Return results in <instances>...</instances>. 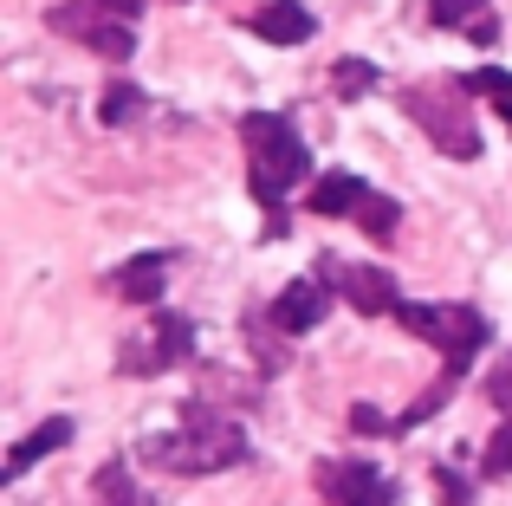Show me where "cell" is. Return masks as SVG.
<instances>
[{
  "label": "cell",
  "instance_id": "cell-1",
  "mask_svg": "<svg viewBox=\"0 0 512 506\" xmlns=\"http://www.w3.org/2000/svg\"><path fill=\"white\" fill-rule=\"evenodd\" d=\"M247 455H253L247 429L214 416V409H201V403L182 409V429L143 435L137 442V461H150V468H163V474H221V468H240Z\"/></svg>",
  "mask_w": 512,
  "mask_h": 506
},
{
  "label": "cell",
  "instance_id": "cell-2",
  "mask_svg": "<svg viewBox=\"0 0 512 506\" xmlns=\"http://www.w3.org/2000/svg\"><path fill=\"white\" fill-rule=\"evenodd\" d=\"M240 143H247V189H253L260 208H273V234H279V208L312 176V150H305V137L292 130V117H279V111L240 117Z\"/></svg>",
  "mask_w": 512,
  "mask_h": 506
},
{
  "label": "cell",
  "instance_id": "cell-3",
  "mask_svg": "<svg viewBox=\"0 0 512 506\" xmlns=\"http://www.w3.org/2000/svg\"><path fill=\"white\" fill-rule=\"evenodd\" d=\"M402 331H415L422 344H435L441 351V370H461L467 377V364H474L480 351H487V338H493V325L474 312V305H428V299H402Z\"/></svg>",
  "mask_w": 512,
  "mask_h": 506
},
{
  "label": "cell",
  "instance_id": "cell-4",
  "mask_svg": "<svg viewBox=\"0 0 512 506\" xmlns=\"http://www.w3.org/2000/svg\"><path fill=\"white\" fill-rule=\"evenodd\" d=\"M402 111L435 137L441 156H454V163H474V156H480V130H474V117H467V85H461V78L409 85V91H402Z\"/></svg>",
  "mask_w": 512,
  "mask_h": 506
},
{
  "label": "cell",
  "instance_id": "cell-5",
  "mask_svg": "<svg viewBox=\"0 0 512 506\" xmlns=\"http://www.w3.org/2000/svg\"><path fill=\"white\" fill-rule=\"evenodd\" d=\"M195 357V325L182 312H156L143 331H130L124 351H117V370L124 377H163V370L188 364Z\"/></svg>",
  "mask_w": 512,
  "mask_h": 506
},
{
  "label": "cell",
  "instance_id": "cell-6",
  "mask_svg": "<svg viewBox=\"0 0 512 506\" xmlns=\"http://www.w3.org/2000/svg\"><path fill=\"white\" fill-rule=\"evenodd\" d=\"M46 26L65 33V39H78L85 52H98V59H111V65H124L130 52H137V26L117 20V13L98 7V0H59V7L46 13Z\"/></svg>",
  "mask_w": 512,
  "mask_h": 506
},
{
  "label": "cell",
  "instance_id": "cell-7",
  "mask_svg": "<svg viewBox=\"0 0 512 506\" xmlns=\"http://www.w3.org/2000/svg\"><path fill=\"white\" fill-rule=\"evenodd\" d=\"M318 273L331 279V286L344 292V305H357L363 318H396L402 312V292H396V273H383V266H344V260H318Z\"/></svg>",
  "mask_w": 512,
  "mask_h": 506
},
{
  "label": "cell",
  "instance_id": "cell-8",
  "mask_svg": "<svg viewBox=\"0 0 512 506\" xmlns=\"http://www.w3.org/2000/svg\"><path fill=\"white\" fill-rule=\"evenodd\" d=\"M318 487L331 506H396V481L383 468H363V461H325Z\"/></svg>",
  "mask_w": 512,
  "mask_h": 506
},
{
  "label": "cell",
  "instance_id": "cell-9",
  "mask_svg": "<svg viewBox=\"0 0 512 506\" xmlns=\"http://www.w3.org/2000/svg\"><path fill=\"white\" fill-rule=\"evenodd\" d=\"M331 279L325 273H305V279H292L286 292H279L273 305H266V312H273V325L286 331V338H305V331L312 325H325V312H331Z\"/></svg>",
  "mask_w": 512,
  "mask_h": 506
},
{
  "label": "cell",
  "instance_id": "cell-10",
  "mask_svg": "<svg viewBox=\"0 0 512 506\" xmlns=\"http://www.w3.org/2000/svg\"><path fill=\"white\" fill-rule=\"evenodd\" d=\"M247 26L266 39V46H305V39L318 33V20H312V7H305V0H266Z\"/></svg>",
  "mask_w": 512,
  "mask_h": 506
},
{
  "label": "cell",
  "instance_id": "cell-11",
  "mask_svg": "<svg viewBox=\"0 0 512 506\" xmlns=\"http://www.w3.org/2000/svg\"><path fill=\"white\" fill-rule=\"evenodd\" d=\"M163 286H169V253H137V260H124L111 273V292L124 305H156Z\"/></svg>",
  "mask_w": 512,
  "mask_h": 506
},
{
  "label": "cell",
  "instance_id": "cell-12",
  "mask_svg": "<svg viewBox=\"0 0 512 506\" xmlns=\"http://www.w3.org/2000/svg\"><path fill=\"white\" fill-rule=\"evenodd\" d=\"M428 20H435L441 33H467L474 46H493V39H500L493 0H428Z\"/></svg>",
  "mask_w": 512,
  "mask_h": 506
},
{
  "label": "cell",
  "instance_id": "cell-13",
  "mask_svg": "<svg viewBox=\"0 0 512 506\" xmlns=\"http://www.w3.org/2000/svg\"><path fill=\"white\" fill-rule=\"evenodd\" d=\"M363 195H370V182H363V176H350V169H331V176L312 182V195H305V202H312V215L331 221V215H357Z\"/></svg>",
  "mask_w": 512,
  "mask_h": 506
},
{
  "label": "cell",
  "instance_id": "cell-14",
  "mask_svg": "<svg viewBox=\"0 0 512 506\" xmlns=\"http://www.w3.org/2000/svg\"><path fill=\"white\" fill-rule=\"evenodd\" d=\"M72 442V416H52V422H39L26 442H13V455H7V481H20L33 461H46V455H59V448Z\"/></svg>",
  "mask_w": 512,
  "mask_h": 506
},
{
  "label": "cell",
  "instance_id": "cell-15",
  "mask_svg": "<svg viewBox=\"0 0 512 506\" xmlns=\"http://www.w3.org/2000/svg\"><path fill=\"white\" fill-rule=\"evenodd\" d=\"M143 111H150V98H143V85H130V78H117V85H104V98H98V124H104V130H124V124H137Z\"/></svg>",
  "mask_w": 512,
  "mask_h": 506
},
{
  "label": "cell",
  "instance_id": "cell-16",
  "mask_svg": "<svg viewBox=\"0 0 512 506\" xmlns=\"http://www.w3.org/2000/svg\"><path fill=\"white\" fill-rule=\"evenodd\" d=\"M247 344H253V357H260L266 377L286 370V331L273 325V312H247Z\"/></svg>",
  "mask_w": 512,
  "mask_h": 506
},
{
  "label": "cell",
  "instance_id": "cell-17",
  "mask_svg": "<svg viewBox=\"0 0 512 506\" xmlns=\"http://www.w3.org/2000/svg\"><path fill=\"white\" fill-rule=\"evenodd\" d=\"M461 85H467V98H487L493 111L506 117V130H512V72H500V65H480V72H467Z\"/></svg>",
  "mask_w": 512,
  "mask_h": 506
},
{
  "label": "cell",
  "instance_id": "cell-18",
  "mask_svg": "<svg viewBox=\"0 0 512 506\" xmlns=\"http://www.w3.org/2000/svg\"><path fill=\"white\" fill-rule=\"evenodd\" d=\"M91 487H98V506H150V500H143V487L130 481V468H124V461H104Z\"/></svg>",
  "mask_w": 512,
  "mask_h": 506
},
{
  "label": "cell",
  "instance_id": "cell-19",
  "mask_svg": "<svg viewBox=\"0 0 512 506\" xmlns=\"http://www.w3.org/2000/svg\"><path fill=\"white\" fill-rule=\"evenodd\" d=\"M350 221H357V228L370 234V241H389V234L402 228V208L389 202V195H376V189H370V195H363V208H357Z\"/></svg>",
  "mask_w": 512,
  "mask_h": 506
},
{
  "label": "cell",
  "instance_id": "cell-20",
  "mask_svg": "<svg viewBox=\"0 0 512 506\" xmlns=\"http://www.w3.org/2000/svg\"><path fill=\"white\" fill-rule=\"evenodd\" d=\"M376 65L370 59H338L331 65V91H338V98H363V91H376Z\"/></svg>",
  "mask_w": 512,
  "mask_h": 506
},
{
  "label": "cell",
  "instance_id": "cell-21",
  "mask_svg": "<svg viewBox=\"0 0 512 506\" xmlns=\"http://www.w3.org/2000/svg\"><path fill=\"white\" fill-rule=\"evenodd\" d=\"M454 383H461V370H441V377H435V390H428L422 403H409V409H402V416H396V435H402V429H415V422H428V416H435V409H441V403H448V396H454Z\"/></svg>",
  "mask_w": 512,
  "mask_h": 506
},
{
  "label": "cell",
  "instance_id": "cell-22",
  "mask_svg": "<svg viewBox=\"0 0 512 506\" xmlns=\"http://www.w3.org/2000/svg\"><path fill=\"white\" fill-rule=\"evenodd\" d=\"M480 474H487V481H506V474H512V416L493 429L487 455H480Z\"/></svg>",
  "mask_w": 512,
  "mask_h": 506
},
{
  "label": "cell",
  "instance_id": "cell-23",
  "mask_svg": "<svg viewBox=\"0 0 512 506\" xmlns=\"http://www.w3.org/2000/svg\"><path fill=\"white\" fill-rule=\"evenodd\" d=\"M487 396H493V409H506V416H512V357L487 377Z\"/></svg>",
  "mask_w": 512,
  "mask_h": 506
},
{
  "label": "cell",
  "instance_id": "cell-24",
  "mask_svg": "<svg viewBox=\"0 0 512 506\" xmlns=\"http://www.w3.org/2000/svg\"><path fill=\"white\" fill-rule=\"evenodd\" d=\"M350 429H357V435H389V422H383V409L357 403V409H350Z\"/></svg>",
  "mask_w": 512,
  "mask_h": 506
},
{
  "label": "cell",
  "instance_id": "cell-25",
  "mask_svg": "<svg viewBox=\"0 0 512 506\" xmlns=\"http://www.w3.org/2000/svg\"><path fill=\"white\" fill-rule=\"evenodd\" d=\"M98 7H111V13H117V20H137V13H143V7H150V0H98Z\"/></svg>",
  "mask_w": 512,
  "mask_h": 506
}]
</instances>
